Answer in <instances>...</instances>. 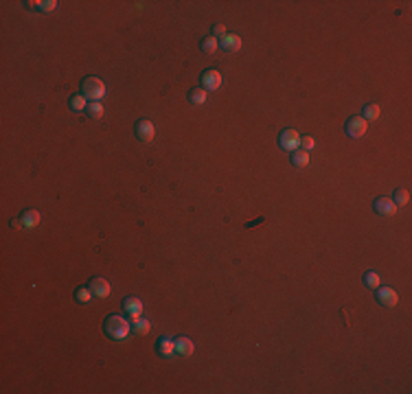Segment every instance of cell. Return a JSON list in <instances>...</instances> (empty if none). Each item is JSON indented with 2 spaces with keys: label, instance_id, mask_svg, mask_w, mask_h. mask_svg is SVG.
<instances>
[{
  "label": "cell",
  "instance_id": "1",
  "mask_svg": "<svg viewBox=\"0 0 412 394\" xmlns=\"http://www.w3.org/2000/svg\"><path fill=\"white\" fill-rule=\"evenodd\" d=\"M103 331H105V335H108L110 339H114V342H123V339H127L132 327H129V322L123 318V315L110 313L108 318H105V322H103Z\"/></svg>",
  "mask_w": 412,
  "mask_h": 394
},
{
  "label": "cell",
  "instance_id": "2",
  "mask_svg": "<svg viewBox=\"0 0 412 394\" xmlns=\"http://www.w3.org/2000/svg\"><path fill=\"white\" fill-rule=\"evenodd\" d=\"M81 94L90 101H101L105 96V84L96 77H86L81 81Z\"/></svg>",
  "mask_w": 412,
  "mask_h": 394
},
{
  "label": "cell",
  "instance_id": "3",
  "mask_svg": "<svg viewBox=\"0 0 412 394\" xmlns=\"http://www.w3.org/2000/svg\"><path fill=\"white\" fill-rule=\"evenodd\" d=\"M344 131H347V136H351V138H362L368 131V121H364L362 116H351V119L344 123Z\"/></svg>",
  "mask_w": 412,
  "mask_h": 394
},
{
  "label": "cell",
  "instance_id": "4",
  "mask_svg": "<svg viewBox=\"0 0 412 394\" xmlns=\"http://www.w3.org/2000/svg\"><path fill=\"white\" fill-rule=\"evenodd\" d=\"M279 145L285 149V152H296V149H300V134L296 129H283L281 131V136H279Z\"/></svg>",
  "mask_w": 412,
  "mask_h": 394
},
{
  "label": "cell",
  "instance_id": "5",
  "mask_svg": "<svg viewBox=\"0 0 412 394\" xmlns=\"http://www.w3.org/2000/svg\"><path fill=\"white\" fill-rule=\"evenodd\" d=\"M134 134H136L138 140L149 143V140H154V136H156V127H154L152 121L140 119V121H136V125H134Z\"/></svg>",
  "mask_w": 412,
  "mask_h": 394
},
{
  "label": "cell",
  "instance_id": "6",
  "mask_svg": "<svg viewBox=\"0 0 412 394\" xmlns=\"http://www.w3.org/2000/svg\"><path fill=\"white\" fill-rule=\"evenodd\" d=\"M200 81H202V88H204L206 92H213L222 86V75H220V70H215V68H208V70L202 72Z\"/></svg>",
  "mask_w": 412,
  "mask_h": 394
},
{
  "label": "cell",
  "instance_id": "7",
  "mask_svg": "<svg viewBox=\"0 0 412 394\" xmlns=\"http://www.w3.org/2000/svg\"><path fill=\"white\" fill-rule=\"evenodd\" d=\"M375 298H377V303H380L381 306H388V309L399 303L397 291L390 289V287H377V289H375Z\"/></svg>",
  "mask_w": 412,
  "mask_h": 394
},
{
  "label": "cell",
  "instance_id": "8",
  "mask_svg": "<svg viewBox=\"0 0 412 394\" xmlns=\"http://www.w3.org/2000/svg\"><path fill=\"white\" fill-rule=\"evenodd\" d=\"M373 208H375V212L381 217H392L397 211L395 202H392L390 197H377L375 202H373Z\"/></svg>",
  "mask_w": 412,
  "mask_h": 394
},
{
  "label": "cell",
  "instance_id": "9",
  "mask_svg": "<svg viewBox=\"0 0 412 394\" xmlns=\"http://www.w3.org/2000/svg\"><path fill=\"white\" fill-rule=\"evenodd\" d=\"M123 311L125 315H129L132 320H136L143 315V303L136 298V296H127V298L123 300Z\"/></svg>",
  "mask_w": 412,
  "mask_h": 394
},
{
  "label": "cell",
  "instance_id": "10",
  "mask_svg": "<svg viewBox=\"0 0 412 394\" xmlns=\"http://www.w3.org/2000/svg\"><path fill=\"white\" fill-rule=\"evenodd\" d=\"M88 287H90L92 296H96V298H108V296H110V283L105 278H101V276L90 278Z\"/></svg>",
  "mask_w": 412,
  "mask_h": 394
},
{
  "label": "cell",
  "instance_id": "11",
  "mask_svg": "<svg viewBox=\"0 0 412 394\" xmlns=\"http://www.w3.org/2000/svg\"><path fill=\"white\" fill-rule=\"evenodd\" d=\"M20 219H22V226L29 230V228H37V226H40L42 215L35 211V208H27V211L20 215Z\"/></svg>",
  "mask_w": 412,
  "mask_h": 394
},
{
  "label": "cell",
  "instance_id": "12",
  "mask_svg": "<svg viewBox=\"0 0 412 394\" xmlns=\"http://www.w3.org/2000/svg\"><path fill=\"white\" fill-rule=\"evenodd\" d=\"M156 350H158V355H160V357H171L173 353H176V342H173L171 337H160L156 342Z\"/></svg>",
  "mask_w": 412,
  "mask_h": 394
},
{
  "label": "cell",
  "instance_id": "13",
  "mask_svg": "<svg viewBox=\"0 0 412 394\" xmlns=\"http://www.w3.org/2000/svg\"><path fill=\"white\" fill-rule=\"evenodd\" d=\"M222 48H224L226 53H237L241 48V37L232 35V33H226V35L222 37Z\"/></svg>",
  "mask_w": 412,
  "mask_h": 394
},
{
  "label": "cell",
  "instance_id": "14",
  "mask_svg": "<svg viewBox=\"0 0 412 394\" xmlns=\"http://www.w3.org/2000/svg\"><path fill=\"white\" fill-rule=\"evenodd\" d=\"M176 342V355H180V357H189V355H193V342L189 337H176L173 339Z\"/></svg>",
  "mask_w": 412,
  "mask_h": 394
},
{
  "label": "cell",
  "instance_id": "15",
  "mask_svg": "<svg viewBox=\"0 0 412 394\" xmlns=\"http://www.w3.org/2000/svg\"><path fill=\"white\" fill-rule=\"evenodd\" d=\"M86 108H88V99H86L84 94H72L70 96V110L75 112V114L86 112Z\"/></svg>",
  "mask_w": 412,
  "mask_h": 394
},
{
  "label": "cell",
  "instance_id": "16",
  "mask_svg": "<svg viewBox=\"0 0 412 394\" xmlns=\"http://www.w3.org/2000/svg\"><path fill=\"white\" fill-rule=\"evenodd\" d=\"M309 164V153L303 152V149H296V152H292V167L296 169H303Z\"/></svg>",
  "mask_w": 412,
  "mask_h": 394
},
{
  "label": "cell",
  "instance_id": "17",
  "mask_svg": "<svg viewBox=\"0 0 412 394\" xmlns=\"http://www.w3.org/2000/svg\"><path fill=\"white\" fill-rule=\"evenodd\" d=\"M217 40L213 35H206V37H202V42H200V51L202 53H206V55H213V53L217 51Z\"/></svg>",
  "mask_w": 412,
  "mask_h": 394
},
{
  "label": "cell",
  "instance_id": "18",
  "mask_svg": "<svg viewBox=\"0 0 412 394\" xmlns=\"http://www.w3.org/2000/svg\"><path fill=\"white\" fill-rule=\"evenodd\" d=\"M206 94L208 92L204 88H193V90H189V101H191L193 105H202L206 101Z\"/></svg>",
  "mask_w": 412,
  "mask_h": 394
},
{
  "label": "cell",
  "instance_id": "19",
  "mask_svg": "<svg viewBox=\"0 0 412 394\" xmlns=\"http://www.w3.org/2000/svg\"><path fill=\"white\" fill-rule=\"evenodd\" d=\"M86 114H88L90 119L99 121V119H103L105 110H103V105H101L99 101H92V103H88V108H86Z\"/></svg>",
  "mask_w": 412,
  "mask_h": 394
},
{
  "label": "cell",
  "instance_id": "20",
  "mask_svg": "<svg viewBox=\"0 0 412 394\" xmlns=\"http://www.w3.org/2000/svg\"><path fill=\"white\" fill-rule=\"evenodd\" d=\"M149 329H152V324H149V320H145L143 315L134 320V324H132V331H134L136 335H147Z\"/></svg>",
  "mask_w": 412,
  "mask_h": 394
},
{
  "label": "cell",
  "instance_id": "21",
  "mask_svg": "<svg viewBox=\"0 0 412 394\" xmlns=\"http://www.w3.org/2000/svg\"><path fill=\"white\" fill-rule=\"evenodd\" d=\"M75 300L79 304H90V300H92L90 287H77V289H75Z\"/></svg>",
  "mask_w": 412,
  "mask_h": 394
},
{
  "label": "cell",
  "instance_id": "22",
  "mask_svg": "<svg viewBox=\"0 0 412 394\" xmlns=\"http://www.w3.org/2000/svg\"><path fill=\"white\" fill-rule=\"evenodd\" d=\"M380 105L377 103H368L364 105V110H362V119L364 121H375V119H380Z\"/></svg>",
  "mask_w": 412,
  "mask_h": 394
},
{
  "label": "cell",
  "instance_id": "23",
  "mask_svg": "<svg viewBox=\"0 0 412 394\" xmlns=\"http://www.w3.org/2000/svg\"><path fill=\"white\" fill-rule=\"evenodd\" d=\"M392 202H395V206H406V204L410 202L408 188H397V191L392 193Z\"/></svg>",
  "mask_w": 412,
  "mask_h": 394
},
{
  "label": "cell",
  "instance_id": "24",
  "mask_svg": "<svg viewBox=\"0 0 412 394\" xmlns=\"http://www.w3.org/2000/svg\"><path fill=\"white\" fill-rule=\"evenodd\" d=\"M362 280H364V285L368 289H377V287H380V276H377V272H366Z\"/></svg>",
  "mask_w": 412,
  "mask_h": 394
},
{
  "label": "cell",
  "instance_id": "25",
  "mask_svg": "<svg viewBox=\"0 0 412 394\" xmlns=\"http://www.w3.org/2000/svg\"><path fill=\"white\" fill-rule=\"evenodd\" d=\"M300 145H303V152H312L314 147H316V140L312 138V136H305V138H300Z\"/></svg>",
  "mask_w": 412,
  "mask_h": 394
},
{
  "label": "cell",
  "instance_id": "26",
  "mask_svg": "<svg viewBox=\"0 0 412 394\" xmlns=\"http://www.w3.org/2000/svg\"><path fill=\"white\" fill-rule=\"evenodd\" d=\"M57 7V2L55 0H44V2H40V7H37V11H42V13H48V11H53V9Z\"/></svg>",
  "mask_w": 412,
  "mask_h": 394
},
{
  "label": "cell",
  "instance_id": "27",
  "mask_svg": "<svg viewBox=\"0 0 412 394\" xmlns=\"http://www.w3.org/2000/svg\"><path fill=\"white\" fill-rule=\"evenodd\" d=\"M224 35H226L224 24H213V37H224Z\"/></svg>",
  "mask_w": 412,
  "mask_h": 394
},
{
  "label": "cell",
  "instance_id": "28",
  "mask_svg": "<svg viewBox=\"0 0 412 394\" xmlns=\"http://www.w3.org/2000/svg\"><path fill=\"white\" fill-rule=\"evenodd\" d=\"M9 226H11V228H24L22 226V219H11V221H9Z\"/></svg>",
  "mask_w": 412,
  "mask_h": 394
}]
</instances>
